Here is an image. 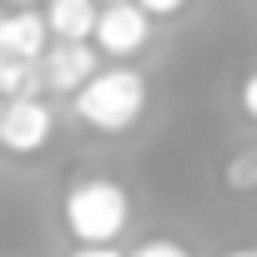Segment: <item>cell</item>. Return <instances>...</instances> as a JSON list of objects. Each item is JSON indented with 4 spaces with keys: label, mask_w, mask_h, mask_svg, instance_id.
<instances>
[{
    "label": "cell",
    "mask_w": 257,
    "mask_h": 257,
    "mask_svg": "<svg viewBox=\"0 0 257 257\" xmlns=\"http://www.w3.org/2000/svg\"><path fill=\"white\" fill-rule=\"evenodd\" d=\"M96 71V46L91 41H51L46 56H41V86L46 91H61V96H76Z\"/></svg>",
    "instance_id": "5b68a950"
},
{
    "label": "cell",
    "mask_w": 257,
    "mask_h": 257,
    "mask_svg": "<svg viewBox=\"0 0 257 257\" xmlns=\"http://www.w3.org/2000/svg\"><path fill=\"white\" fill-rule=\"evenodd\" d=\"M137 6H142L147 16H162V21H167V16H177V11H187V0H137Z\"/></svg>",
    "instance_id": "30bf717a"
},
{
    "label": "cell",
    "mask_w": 257,
    "mask_h": 257,
    "mask_svg": "<svg viewBox=\"0 0 257 257\" xmlns=\"http://www.w3.org/2000/svg\"><path fill=\"white\" fill-rule=\"evenodd\" d=\"M0 111H6V101H0Z\"/></svg>",
    "instance_id": "2e32d148"
},
{
    "label": "cell",
    "mask_w": 257,
    "mask_h": 257,
    "mask_svg": "<svg viewBox=\"0 0 257 257\" xmlns=\"http://www.w3.org/2000/svg\"><path fill=\"white\" fill-rule=\"evenodd\" d=\"M96 0H46V31L51 41H91L96 31Z\"/></svg>",
    "instance_id": "52a82bcc"
},
{
    "label": "cell",
    "mask_w": 257,
    "mask_h": 257,
    "mask_svg": "<svg viewBox=\"0 0 257 257\" xmlns=\"http://www.w3.org/2000/svg\"><path fill=\"white\" fill-rule=\"evenodd\" d=\"M227 187L232 192H252L257 187V152H242L227 162Z\"/></svg>",
    "instance_id": "ba28073f"
},
{
    "label": "cell",
    "mask_w": 257,
    "mask_h": 257,
    "mask_svg": "<svg viewBox=\"0 0 257 257\" xmlns=\"http://www.w3.org/2000/svg\"><path fill=\"white\" fill-rule=\"evenodd\" d=\"M147 111V81L132 66H111V71H91V81L76 91V116L91 132H126L137 126V116Z\"/></svg>",
    "instance_id": "6da1fadb"
},
{
    "label": "cell",
    "mask_w": 257,
    "mask_h": 257,
    "mask_svg": "<svg viewBox=\"0 0 257 257\" xmlns=\"http://www.w3.org/2000/svg\"><path fill=\"white\" fill-rule=\"evenodd\" d=\"M71 257H121L111 242H76V252Z\"/></svg>",
    "instance_id": "7c38bea8"
},
{
    "label": "cell",
    "mask_w": 257,
    "mask_h": 257,
    "mask_svg": "<svg viewBox=\"0 0 257 257\" xmlns=\"http://www.w3.org/2000/svg\"><path fill=\"white\" fill-rule=\"evenodd\" d=\"M0 41L16 61H41L46 46H51V31H46V16H36L31 6H16L11 16H0Z\"/></svg>",
    "instance_id": "8992f818"
},
{
    "label": "cell",
    "mask_w": 257,
    "mask_h": 257,
    "mask_svg": "<svg viewBox=\"0 0 257 257\" xmlns=\"http://www.w3.org/2000/svg\"><path fill=\"white\" fill-rule=\"evenodd\" d=\"M6 6H36V0H6Z\"/></svg>",
    "instance_id": "5bb4252c"
},
{
    "label": "cell",
    "mask_w": 257,
    "mask_h": 257,
    "mask_svg": "<svg viewBox=\"0 0 257 257\" xmlns=\"http://www.w3.org/2000/svg\"><path fill=\"white\" fill-rule=\"evenodd\" d=\"M91 41H96V51H101V56L126 61V56H137V51L152 41V16L137 6V0H116V6H101V11H96V31H91Z\"/></svg>",
    "instance_id": "3957f363"
},
{
    "label": "cell",
    "mask_w": 257,
    "mask_h": 257,
    "mask_svg": "<svg viewBox=\"0 0 257 257\" xmlns=\"http://www.w3.org/2000/svg\"><path fill=\"white\" fill-rule=\"evenodd\" d=\"M242 111L257 121V71H247V81H242Z\"/></svg>",
    "instance_id": "8fae6325"
},
{
    "label": "cell",
    "mask_w": 257,
    "mask_h": 257,
    "mask_svg": "<svg viewBox=\"0 0 257 257\" xmlns=\"http://www.w3.org/2000/svg\"><path fill=\"white\" fill-rule=\"evenodd\" d=\"M61 217H66V232L76 242H111V237H121L126 222H132V197H126V187L111 182V177H81L66 192Z\"/></svg>",
    "instance_id": "7a4b0ae2"
},
{
    "label": "cell",
    "mask_w": 257,
    "mask_h": 257,
    "mask_svg": "<svg viewBox=\"0 0 257 257\" xmlns=\"http://www.w3.org/2000/svg\"><path fill=\"white\" fill-rule=\"evenodd\" d=\"M56 132V116L41 96H11L6 111H0V147H6L11 157H31L51 142Z\"/></svg>",
    "instance_id": "277c9868"
},
{
    "label": "cell",
    "mask_w": 257,
    "mask_h": 257,
    "mask_svg": "<svg viewBox=\"0 0 257 257\" xmlns=\"http://www.w3.org/2000/svg\"><path fill=\"white\" fill-rule=\"evenodd\" d=\"M227 257H257V247H237V252H227Z\"/></svg>",
    "instance_id": "4fadbf2b"
},
{
    "label": "cell",
    "mask_w": 257,
    "mask_h": 257,
    "mask_svg": "<svg viewBox=\"0 0 257 257\" xmlns=\"http://www.w3.org/2000/svg\"><path fill=\"white\" fill-rule=\"evenodd\" d=\"M96 6H116V0H96Z\"/></svg>",
    "instance_id": "9a60e30c"
},
{
    "label": "cell",
    "mask_w": 257,
    "mask_h": 257,
    "mask_svg": "<svg viewBox=\"0 0 257 257\" xmlns=\"http://www.w3.org/2000/svg\"><path fill=\"white\" fill-rule=\"evenodd\" d=\"M132 257H192L182 242H172V237H157V242H142Z\"/></svg>",
    "instance_id": "9c48e42d"
}]
</instances>
